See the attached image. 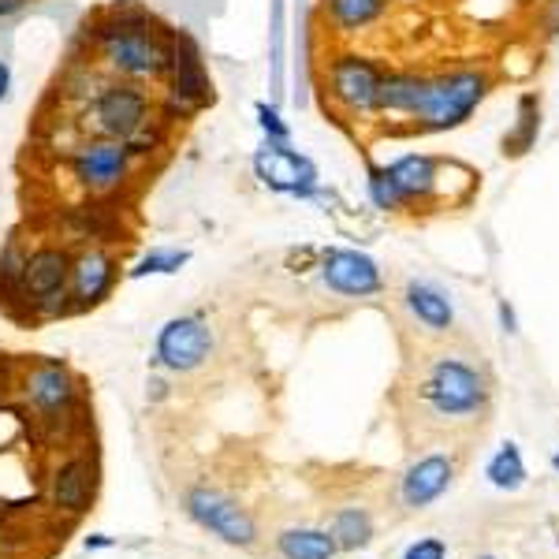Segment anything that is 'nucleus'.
I'll return each instance as SVG.
<instances>
[{"label":"nucleus","mask_w":559,"mask_h":559,"mask_svg":"<svg viewBox=\"0 0 559 559\" xmlns=\"http://www.w3.org/2000/svg\"><path fill=\"white\" fill-rule=\"evenodd\" d=\"M97 68L112 79L131 83H165L173 60V31L139 0H116L94 15L86 34Z\"/></svg>","instance_id":"nucleus-1"},{"label":"nucleus","mask_w":559,"mask_h":559,"mask_svg":"<svg viewBox=\"0 0 559 559\" xmlns=\"http://www.w3.org/2000/svg\"><path fill=\"white\" fill-rule=\"evenodd\" d=\"M388 173L403 198V210H437L444 202H466L477 187V173L463 160L429 157V153H407L392 160Z\"/></svg>","instance_id":"nucleus-2"},{"label":"nucleus","mask_w":559,"mask_h":559,"mask_svg":"<svg viewBox=\"0 0 559 559\" xmlns=\"http://www.w3.org/2000/svg\"><path fill=\"white\" fill-rule=\"evenodd\" d=\"M15 392H20L23 407L34 414V421L52 432L75 421L79 407H83V381L60 358H26V362H20Z\"/></svg>","instance_id":"nucleus-3"},{"label":"nucleus","mask_w":559,"mask_h":559,"mask_svg":"<svg viewBox=\"0 0 559 559\" xmlns=\"http://www.w3.org/2000/svg\"><path fill=\"white\" fill-rule=\"evenodd\" d=\"M71 254L60 242H38L23 265V324L60 321L71 313Z\"/></svg>","instance_id":"nucleus-4"},{"label":"nucleus","mask_w":559,"mask_h":559,"mask_svg":"<svg viewBox=\"0 0 559 559\" xmlns=\"http://www.w3.org/2000/svg\"><path fill=\"white\" fill-rule=\"evenodd\" d=\"M492 75L481 68H455L444 75L426 79V94L414 112V128L426 134L455 131L474 116V108L489 97Z\"/></svg>","instance_id":"nucleus-5"},{"label":"nucleus","mask_w":559,"mask_h":559,"mask_svg":"<svg viewBox=\"0 0 559 559\" xmlns=\"http://www.w3.org/2000/svg\"><path fill=\"white\" fill-rule=\"evenodd\" d=\"M205 105H213V79L210 68H205L202 45L194 41V34L173 31V60H168L165 97L157 105V120L173 128V123L198 116Z\"/></svg>","instance_id":"nucleus-6"},{"label":"nucleus","mask_w":559,"mask_h":559,"mask_svg":"<svg viewBox=\"0 0 559 559\" xmlns=\"http://www.w3.org/2000/svg\"><path fill=\"white\" fill-rule=\"evenodd\" d=\"M157 120V102L150 97V90L131 79H112L108 75L102 90L83 105V131L102 134V139H134L142 128Z\"/></svg>","instance_id":"nucleus-7"},{"label":"nucleus","mask_w":559,"mask_h":559,"mask_svg":"<svg viewBox=\"0 0 559 559\" xmlns=\"http://www.w3.org/2000/svg\"><path fill=\"white\" fill-rule=\"evenodd\" d=\"M418 400L426 403L429 414L448 421L459 418H474V414L485 411L489 403V381L481 373L463 362V358H432L426 377L418 381Z\"/></svg>","instance_id":"nucleus-8"},{"label":"nucleus","mask_w":559,"mask_h":559,"mask_svg":"<svg viewBox=\"0 0 559 559\" xmlns=\"http://www.w3.org/2000/svg\"><path fill=\"white\" fill-rule=\"evenodd\" d=\"M71 179L90 194V198H116L123 187L134 179V160L131 146L123 139H102V134H86L79 139L68 153Z\"/></svg>","instance_id":"nucleus-9"},{"label":"nucleus","mask_w":559,"mask_h":559,"mask_svg":"<svg viewBox=\"0 0 559 559\" xmlns=\"http://www.w3.org/2000/svg\"><path fill=\"white\" fill-rule=\"evenodd\" d=\"M384 83V68L362 52H336L324 64V94L347 116H373L377 94Z\"/></svg>","instance_id":"nucleus-10"},{"label":"nucleus","mask_w":559,"mask_h":559,"mask_svg":"<svg viewBox=\"0 0 559 559\" xmlns=\"http://www.w3.org/2000/svg\"><path fill=\"white\" fill-rule=\"evenodd\" d=\"M183 511L191 515L198 526L210 530L224 540V545L236 548H254L258 545V522L242 508L239 500H231L228 492L213 489V485H191L183 492Z\"/></svg>","instance_id":"nucleus-11"},{"label":"nucleus","mask_w":559,"mask_h":559,"mask_svg":"<svg viewBox=\"0 0 559 559\" xmlns=\"http://www.w3.org/2000/svg\"><path fill=\"white\" fill-rule=\"evenodd\" d=\"M216 332L205 321V313H179L165 321L157 332V347H153V362L168 373H194L213 358Z\"/></svg>","instance_id":"nucleus-12"},{"label":"nucleus","mask_w":559,"mask_h":559,"mask_svg":"<svg viewBox=\"0 0 559 559\" xmlns=\"http://www.w3.org/2000/svg\"><path fill=\"white\" fill-rule=\"evenodd\" d=\"M254 176L273 194L313 202L321 194V173L306 153L292 150V142H265L254 153Z\"/></svg>","instance_id":"nucleus-13"},{"label":"nucleus","mask_w":559,"mask_h":559,"mask_svg":"<svg viewBox=\"0 0 559 559\" xmlns=\"http://www.w3.org/2000/svg\"><path fill=\"white\" fill-rule=\"evenodd\" d=\"M120 258L102 242H83L71 254V313L97 310L120 284Z\"/></svg>","instance_id":"nucleus-14"},{"label":"nucleus","mask_w":559,"mask_h":559,"mask_svg":"<svg viewBox=\"0 0 559 559\" xmlns=\"http://www.w3.org/2000/svg\"><path fill=\"white\" fill-rule=\"evenodd\" d=\"M321 280L329 292L347 295V299H373L384 292V273L373 258L350 247L321 250Z\"/></svg>","instance_id":"nucleus-15"},{"label":"nucleus","mask_w":559,"mask_h":559,"mask_svg":"<svg viewBox=\"0 0 559 559\" xmlns=\"http://www.w3.org/2000/svg\"><path fill=\"white\" fill-rule=\"evenodd\" d=\"M94 485H97V471L94 463L83 455L68 459V463L57 466V474H52V503H57L60 511H68V515H86L90 503H94Z\"/></svg>","instance_id":"nucleus-16"},{"label":"nucleus","mask_w":559,"mask_h":559,"mask_svg":"<svg viewBox=\"0 0 559 559\" xmlns=\"http://www.w3.org/2000/svg\"><path fill=\"white\" fill-rule=\"evenodd\" d=\"M452 474H455V466H452V459H448V455L418 459V463L403 474L400 500L407 503V508H426V503H432L440 492L448 489V485H452Z\"/></svg>","instance_id":"nucleus-17"},{"label":"nucleus","mask_w":559,"mask_h":559,"mask_svg":"<svg viewBox=\"0 0 559 559\" xmlns=\"http://www.w3.org/2000/svg\"><path fill=\"white\" fill-rule=\"evenodd\" d=\"M403 306H407L414 324H421L426 332H437V336L455 324L452 299H448L437 284H429V280H407V287H403Z\"/></svg>","instance_id":"nucleus-18"},{"label":"nucleus","mask_w":559,"mask_h":559,"mask_svg":"<svg viewBox=\"0 0 559 559\" xmlns=\"http://www.w3.org/2000/svg\"><path fill=\"white\" fill-rule=\"evenodd\" d=\"M426 79L429 75H414V71H384L381 94H377V112L381 116H407L414 120L426 94Z\"/></svg>","instance_id":"nucleus-19"},{"label":"nucleus","mask_w":559,"mask_h":559,"mask_svg":"<svg viewBox=\"0 0 559 559\" xmlns=\"http://www.w3.org/2000/svg\"><path fill=\"white\" fill-rule=\"evenodd\" d=\"M26 242L8 239L0 250V310L12 321L23 318V265H26Z\"/></svg>","instance_id":"nucleus-20"},{"label":"nucleus","mask_w":559,"mask_h":559,"mask_svg":"<svg viewBox=\"0 0 559 559\" xmlns=\"http://www.w3.org/2000/svg\"><path fill=\"white\" fill-rule=\"evenodd\" d=\"M384 8L388 0H321V15L340 34L369 31L384 15Z\"/></svg>","instance_id":"nucleus-21"},{"label":"nucleus","mask_w":559,"mask_h":559,"mask_svg":"<svg viewBox=\"0 0 559 559\" xmlns=\"http://www.w3.org/2000/svg\"><path fill=\"white\" fill-rule=\"evenodd\" d=\"M537 134H540V97L522 94L515 128L503 134V153H508V157H526V153L537 146Z\"/></svg>","instance_id":"nucleus-22"},{"label":"nucleus","mask_w":559,"mask_h":559,"mask_svg":"<svg viewBox=\"0 0 559 559\" xmlns=\"http://www.w3.org/2000/svg\"><path fill=\"white\" fill-rule=\"evenodd\" d=\"M276 552L284 559H332L336 540L321 530H284V534H276Z\"/></svg>","instance_id":"nucleus-23"},{"label":"nucleus","mask_w":559,"mask_h":559,"mask_svg":"<svg viewBox=\"0 0 559 559\" xmlns=\"http://www.w3.org/2000/svg\"><path fill=\"white\" fill-rule=\"evenodd\" d=\"M485 477L496 485V489H508L515 492L526 485V466H522V452L515 444H503L500 452L489 459V466H485Z\"/></svg>","instance_id":"nucleus-24"},{"label":"nucleus","mask_w":559,"mask_h":559,"mask_svg":"<svg viewBox=\"0 0 559 559\" xmlns=\"http://www.w3.org/2000/svg\"><path fill=\"white\" fill-rule=\"evenodd\" d=\"M369 537H373V522H369L362 508L336 511V519H332V540H336V548H366Z\"/></svg>","instance_id":"nucleus-25"},{"label":"nucleus","mask_w":559,"mask_h":559,"mask_svg":"<svg viewBox=\"0 0 559 559\" xmlns=\"http://www.w3.org/2000/svg\"><path fill=\"white\" fill-rule=\"evenodd\" d=\"M191 261V250L183 247H157L150 250V254H142L139 261H134V269H128L131 280H146V276H173L179 273V269Z\"/></svg>","instance_id":"nucleus-26"},{"label":"nucleus","mask_w":559,"mask_h":559,"mask_svg":"<svg viewBox=\"0 0 559 559\" xmlns=\"http://www.w3.org/2000/svg\"><path fill=\"white\" fill-rule=\"evenodd\" d=\"M366 194L381 213H403V198L395 191V179L388 173V165H373V160L366 165Z\"/></svg>","instance_id":"nucleus-27"},{"label":"nucleus","mask_w":559,"mask_h":559,"mask_svg":"<svg viewBox=\"0 0 559 559\" xmlns=\"http://www.w3.org/2000/svg\"><path fill=\"white\" fill-rule=\"evenodd\" d=\"M258 128L265 134V142H292V128L284 123V116H280V108L273 102H258Z\"/></svg>","instance_id":"nucleus-28"},{"label":"nucleus","mask_w":559,"mask_h":559,"mask_svg":"<svg viewBox=\"0 0 559 559\" xmlns=\"http://www.w3.org/2000/svg\"><path fill=\"white\" fill-rule=\"evenodd\" d=\"M444 556H448V548H444V540H437V537L414 540L407 552H403V559H444Z\"/></svg>","instance_id":"nucleus-29"},{"label":"nucleus","mask_w":559,"mask_h":559,"mask_svg":"<svg viewBox=\"0 0 559 559\" xmlns=\"http://www.w3.org/2000/svg\"><path fill=\"white\" fill-rule=\"evenodd\" d=\"M12 90H15V71H12V64H8L4 57H0V105L12 97Z\"/></svg>","instance_id":"nucleus-30"},{"label":"nucleus","mask_w":559,"mask_h":559,"mask_svg":"<svg viewBox=\"0 0 559 559\" xmlns=\"http://www.w3.org/2000/svg\"><path fill=\"white\" fill-rule=\"evenodd\" d=\"M31 4H34V0H0V23H4V20H15V15L26 12Z\"/></svg>","instance_id":"nucleus-31"},{"label":"nucleus","mask_w":559,"mask_h":559,"mask_svg":"<svg viewBox=\"0 0 559 559\" xmlns=\"http://www.w3.org/2000/svg\"><path fill=\"white\" fill-rule=\"evenodd\" d=\"M545 26H548V31H552V34H559V0H552V4H548Z\"/></svg>","instance_id":"nucleus-32"},{"label":"nucleus","mask_w":559,"mask_h":559,"mask_svg":"<svg viewBox=\"0 0 559 559\" xmlns=\"http://www.w3.org/2000/svg\"><path fill=\"white\" fill-rule=\"evenodd\" d=\"M500 318H503V329H508V332H519V329H515V310H511L508 302L500 306Z\"/></svg>","instance_id":"nucleus-33"},{"label":"nucleus","mask_w":559,"mask_h":559,"mask_svg":"<svg viewBox=\"0 0 559 559\" xmlns=\"http://www.w3.org/2000/svg\"><path fill=\"white\" fill-rule=\"evenodd\" d=\"M556 466H559V455H556Z\"/></svg>","instance_id":"nucleus-34"},{"label":"nucleus","mask_w":559,"mask_h":559,"mask_svg":"<svg viewBox=\"0 0 559 559\" xmlns=\"http://www.w3.org/2000/svg\"><path fill=\"white\" fill-rule=\"evenodd\" d=\"M481 559H492V556H481Z\"/></svg>","instance_id":"nucleus-35"}]
</instances>
